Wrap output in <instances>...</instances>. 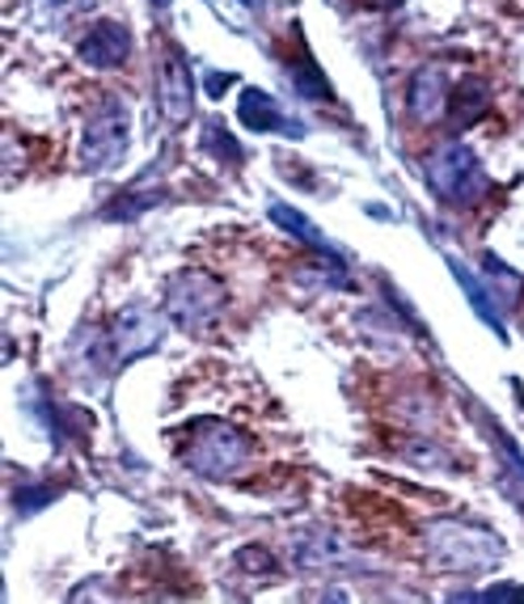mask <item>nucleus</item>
<instances>
[{
    "instance_id": "f257e3e1",
    "label": "nucleus",
    "mask_w": 524,
    "mask_h": 604,
    "mask_svg": "<svg viewBox=\"0 0 524 604\" xmlns=\"http://www.w3.org/2000/svg\"><path fill=\"white\" fill-rule=\"evenodd\" d=\"M427 562L444 575H483L503 562V541L469 520H431L424 529Z\"/></svg>"
},
{
    "instance_id": "f03ea898",
    "label": "nucleus",
    "mask_w": 524,
    "mask_h": 604,
    "mask_svg": "<svg viewBox=\"0 0 524 604\" xmlns=\"http://www.w3.org/2000/svg\"><path fill=\"white\" fill-rule=\"evenodd\" d=\"M254 457V445L241 427H233L225 418H203L191 427L187 445H182V461L187 470L199 477H212V482H225L237 477Z\"/></svg>"
},
{
    "instance_id": "7ed1b4c3",
    "label": "nucleus",
    "mask_w": 524,
    "mask_h": 604,
    "mask_svg": "<svg viewBox=\"0 0 524 604\" xmlns=\"http://www.w3.org/2000/svg\"><path fill=\"white\" fill-rule=\"evenodd\" d=\"M225 305H229L225 284H221L212 271L187 267V271H178V275L165 284L162 313L174 330H182V334H203V330L216 325V318L225 313Z\"/></svg>"
},
{
    "instance_id": "20e7f679",
    "label": "nucleus",
    "mask_w": 524,
    "mask_h": 604,
    "mask_svg": "<svg viewBox=\"0 0 524 604\" xmlns=\"http://www.w3.org/2000/svg\"><path fill=\"white\" fill-rule=\"evenodd\" d=\"M427 182H431V191L440 194L444 203H453V208H474L483 194L491 191L483 161L474 157V149L461 144V140L440 144L427 157Z\"/></svg>"
},
{
    "instance_id": "39448f33",
    "label": "nucleus",
    "mask_w": 524,
    "mask_h": 604,
    "mask_svg": "<svg viewBox=\"0 0 524 604\" xmlns=\"http://www.w3.org/2000/svg\"><path fill=\"white\" fill-rule=\"evenodd\" d=\"M131 149V110L123 97H106L102 110L85 123V135H81V165L90 174H110L128 161Z\"/></svg>"
},
{
    "instance_id": "423d86ee",
    "label": "nucleus",
    "mask_w": 524,
    "mask_h": 604,
    "mask_svg": "<svg viewBox=\"0 0 524 604\" xmlns=\"http://www.w3.org/2000/svg\"><path fill=\"white\" fill-rule=\"evenodd\" d=\"M157 106L169 128H187L195 119V81L191 64L178 47H162V64H157Z\"/></svg>"
},
{
    "instance_id": "0eeeda50",
    "label": "nucleus",
    "mask_w": 524,
    "mask_h": 604,
    "mask_svg": "<svg viewBox=\"0 0 524 604\" xmlns=\"http://www.w3.org/2000/svg\"><path fill=\"white\" fill-rule=\"evenodd\" d=\"M110 339H115V355L119 364L140 359L162 343V318L148 309V305H123L115 321H110Z\"/></svg>"
},
{
    "instance_id": "6e6552de",
    "label": "nucleus",
    "mask_w": 524,
    "mask_h": 604,
    "mask_svg": "<svg viewBox=\"0 0 524 604\" xmlns=\"http://www.w3.org/2000/svg\"><path fill=\"white\" fill-rule=\"evenodd\" d=\"M237 123L246 131H259V135H271V131H279V135H305L300 123H293L284 110H279V102L259 90V85H246L241 94H237Z\"/></svg>"
},
{
    "instance_id": "1a4fd4ad",
    "label": "nucleus",
    "mask_w": 524,
    "mask_h": 604,
    "mask_svg": "<svg viewBox=\"0 0 524 604\" xmlns=\"http://www.w3.org/2000/svg\"><path fill=\"white\" fill-rule=\"evenodd\" d=\"M76 56L90 68H123L131 56V31L123 22H94L85 38L76 43Z\"/></svg>"
},
{
    "instance_id": "9d476101",
    "label": "nucleus",
    "mask_w": 524,
    "mask_h": 604,
    "mask_svg": "<svg viewBox=\"0 0 524 604\" xmlns=\"http://www.w3.org/2000/svg\"><path fill=\"white\" fill-rule=\"evenodd\" d=\"M406 106L419 123L440 119V110H449V81H444V68L440 64H419L410 72V85H406Z\"/></svg>"
},
{
    "instance_id": "9b49d317",
    "label": "nucleus",
    "mask_w": 524,
    "mask_h": 604,
    "mask_svg": "<svg viewBox=\"0 0 524 604\" xmlns=\"http://www.w3.org/2000/svg\"><path fill=\"white\" fill-rule=\"evenodd\" d=\"M72 359H76V368L81 372H90L94 384H102L115 368H119V355H115V339L110 334H102V330H90V325H81L76 330V339H72Z\"/></svg>"
},
{
    "instance_id": "f8f14e48",
    "label": "nucleus",
    "mask_w": 524,
    "mask_h": 604,
    "mask_svg": "<svg viewBox=\"0 0 524 604\" xmlns=\"http://www.w3.org/2000/svg\"><path fill=\"white\" fill-rule=\"evenodd\" d=\"M347 558V545L334 537V533H300L293 541V562L296 571L305 575H326Z\"/></svg>"
},
{
    "instance_id": "ddd939ff",
    "label": "nucleus",
    "mask_w": 524,
    "mask_h": 604,
    "mask_svg": "<svg viewBox=\"0 0 524 604\" xmlns=\"http://www.w3.org/2000/svg\"><path fill=\"white\" fill-rule=\"evenodd\" d=\"M449 267H453V280L461 284V292H465V300L474 305V313L491 325L499 339H508V330H503V318H499V305H495V296H491V287L483 284V280H474L469 275V267L461 262V258H449Z\"/></svg>"
},
{
    "instance_id": "4468645a",
    "label": "nucleus",
    "mask_w": 524,
    "mask_h": 604,
    "mask_svg": "<svg viewBox=\"0 0 524 604\" xmlns=\"http://www.w3.org/2000/svg\"><path fill=\"white\" fill-rule=\"evenodd\" d=\"M487 106H491L487 81L465 76L457 90H453V97H449V123H453V128H469V123H478V119L487 115Z\"/></svg>"
},
{
    "instance_id": "2eb2a0df",
    "label": "nucleus",
    "mask_w": 524,
    "mask_h": 604,
    "mask_svg": "<svg viewBox=\"0 0 524 604\" xmlns=\"http://www.w3.org/2000/svg\"><path fill=\"white\" fill-rule=\"evenodd\" d=\"M169 191L165 187H128V191H119L106 208H102V221H135V216H144V212H153V208H162Z\"/></svg>"
},
{
    "instance_id": "dca6fc26",
    "label": "nucleus",
    "mask_w": 524,
    "mask_h": 604,
    "mask_svg": "<svg viewBox=\"0 0 524 604\" xmlns=\"http://www.w3.org/2000/svg\"><path fill=\"white\" fill-rule=\"evenodd\" d=\"M266 216H271V221L279 224L284 233H293L296 241H305L309 250H318V254H326L330 262L338 258V250H334V246H330L326 237H322V228H318V224H313V221H305V216H300L296 208H288V203H271V208H266Z\"/></svg>"
},
{
    "instance_id": "f3484780",
    "label": "nucleus",
    "mask_w": 524,
    "mask_h": 604,
    "mask_svg": "<svg viewBox=\"0 0 524 604\" xmlns=\"http://www.w3.org/2000/svg\"><path fill=\"white\" fill-rule=\"evenodd\" d=\"M288 76H293V90L305 97V102H318V106H330V102H334V90H330L326 72L313 64L309 51H296L293 64H288Z\"/></svg>"
},
{
    "instance_id": "a211bd4d",
    "label": "nucleus",
    "mask_w": 524,
    "mask_h": 604,
    "mask_svg": "<svg viewBox=\"0 0 524 604\" xmlns=\"http://www.w3.org/2000/svg\"><path fill=\"white\" fill-rule=\"evenodd\" d=\"M483 271H487V284H491V296H495V305L503 309H516L521 305V292H524V280L503 262V258H495V254H487L483 258Z\"/></svg>"
},
{
    "instance_id": "6ab92c4d",
    "label": "nucleus",
    "mask_w": 524,
    "mask_h": 604,
    "mask_svg": "<svg viewBox=\"0 0 524 604\" xmlns=\"http://www.w3.org/2000/svg\"><path fill=\"white\" fill-rule=\"evenodd\" d=\"M397 457H406V465L415 470H453V452L440 445V440H427V436H415L406 445H397Z\"/></svg>"
},
{
    "instance_id": "aec40b11",
    "label": "nucleus",
    "mask_w": 524,
    "mask_h": 604,
    "mask_svg": "<svg viewBox=\"0 0 524 604\" xmlns=\"http://www.w3.org/2000/svg\"><path fill=\"white\" fill-rule=\"evenodd\" d=\"M444 604H524V588L521 583H491V588H461V592H449Z\"/></svg>"
},
{
    "instance_id": "412c9836",
    "label": "nucleus",
    "mask_w": 524,
    "mask_h": 604,
    "mask_svg": "<svg viewBox=\"0 0 524 604\" xmlns=\"http://www.w3.org/2000/svg\"><path fill=\"white\" fill-rule=\"evenodd\" d=\"M199 149L207 153V157H216L221 165H241V144L233 140L229 131L221 128V123H203V135H199Z\"/></svg>"
},
{
    "instance_id": "4be33fe9",
    "label": "nucleus",
    "mask_w": 524,
    "mask_h": 604,
    "mask_svg": "<svg viewBox=\"0 0 524 604\" xmlns=\"http://www.w3.org/2000/svg\"><path fill=\"white\" fill-rule=\"evenodd\" d=\"M237 571L275 575L279 571V562H275V554H271V549H262V545H246V549H237Z\"/></svg>"
},
{
    "instance_id": "5701e85b",
    "label": "nucleus",
    "mask_w": 524,
    "mask_h": 604,
    "mask_svg": "<svg viewBox=\"0 0 524 604\" xmlns=\"http://www.w3.org/2000/svg\"><path fill=\"white\" fill-rule=\"evenodd\" d=\"M60 495V486H38V490H22L17 495V508L31 511V508H47V499H56Z\"/></svg>"
},
{
    "instance_id": "b1692460",
    "label": "nucleus",
    "mask_w": 524,
    "mask_h": 604,
    "mask_svg": "<svg viewBox=\"0 0 524 604\" xmlns=\"http://www.w3.org/2000/svg\"><path fill=\"white\" fill-rule=\"evenodd\" d=\"M229 85H233V76H225V72H212V76H207V97H221Z\"/></svg>"
},
{
    "instance_id": "393cba45",
    "label": "nucleus",
    "mask_w": 524,
    "mask_h": 604,
    "mask_svg": "<svg viewBox=\"0 0 524 604\" xmlns=\"http://www.w3.org/2000/svg\"><path fill=\"white\" fill-rule=\"evenodd\" d=\"M322 604H352V596H347L343 588H326V592H322Z\"/></svg>"
},
{
    "instance_id": "a878e982",
    "label": "nucleus",
    "mask_w": 524,
    "mask_h": 604,
    "mask_svg": "<svg viewBox=\"0 0 524 604\" xmlns=\"http://www.w3.org/2000/svg\"><path fill=\"white\" fill-rule=\"evenodd\" d=\"M368 4H372V9H377V13H393V9H402V4H406V0H368Z\"/></svg>"
},
{
    "instance_id": "bb28decb",
    "label": "nucleus",
    "mask_w": 524,
    "mask_h": 604,
    "mask_svg": "<svg viewBox=\"0 0 524 604\" xmlns=\"http://www.w3.org/2000/svg\"><path fill=\"white\" fill-rule=\"evenodd\" d=\"M148 4H153L157 13H169V4H174V0H148Z\"/></svg>"
},
{
    "instance_id": "cd10ccee",
    "label": "nucleus",
    "mask_w": 524,
    "mask_h": 604,
    "mask_svg": "<svg viewBox=\"0 0 524 604\" xmlns=\"http://www.w3.org/2000/svg\"><path fill=\"white\" fill-rule=\"evenodd\" d=\"M241 4H246L250 13H259V9H262V0H241Z\"/></svg>"
},
{
    "instance_id": "c85d7f7f",
    "label": "nucleus",
    "mask_w": 524,
    "mask_h": 604,
    "mask_svg": "<svg viewBox=\"0 0 524 604\" xmlns=\"http://www.w3.org/2000/svg\"><path fill=\"white\" fill-rule=\"evenodd\" d=\"M60 4H85V0H60Z\"/></svg>"
}]
</instances>
